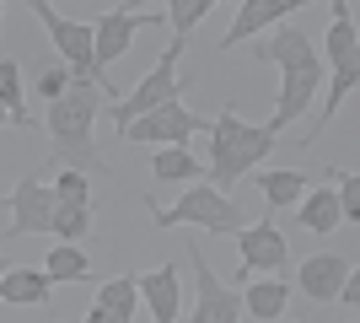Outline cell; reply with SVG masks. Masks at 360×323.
<instances>
[{
    "label": "cell",
    "mask_w": 360,
    "mask_h": 323,
    "mask_svg": "<svg viewBox=\"0 0 360 323\" xmlns=\"http://www.w3.org/2000/svg\"><path fill=\"white\" fill-rule=\"evenodd\" d=\"M349 270H355V264H349V259H339V253H312V259H301L296 286H301L307 296H312V302H333Z\"/></svg>",
    "instance_id": "obj_13"
},
{
    "label": "cell",
    "mask_w": 360,
    "mask_h": 323,
    "mask_svg": "<svg viewBox=\"0 0 360 323\" xmlns=\"http://www.w3.org/2000/svg\"><path fill=\"white\" fill-rule=\"evenodd\" d=\"M135 302H140V291H135V275L103 280V291H97V308H103V312H113L119 323H129V318H135Z\"/></svg>",
    "instance_id": "obj_22"
},
{
    "label": "cell",
    "mask_w": 360,
    "mask_h": 323,
    "mask_svg": "<svg viewBox=\"0 0 360 323\" xmlns=\"http://www.w3.org/2000/svg\"><path fill=\"white\" fill-rule=\"evenodd\" d=\"M199 129H205V119H194L183 103H167L156 113H146V119H135L129 129H119V135L140 140V146H188Z\"/></svg>",
    "instance_id": "obj_9"
},
{
    "label": "cell",
    "mask_w": 360,
    "mask_h": 323,
    "mask_svg": "<svg viewBox=\"0 0 360 323\" xmlns=\"http://www.w3.org/2000/svg\"><path fill=\"white\" fill-rule=\"evenodd\" d=\"M150 215H156L162 227H205V232H242V227H248V221H242V210L226 200V194H215L210 184H194L178 205H172V210H162V205H156Z\"/></svg>",
    "instance_id": "obj_5"
},
{
    "label": "cell",
    "mask_w": 360,
    "mask_h": 323,
    "mask_svg": "<svg viewBox=\"0 0 360 323\" xmlns=\"http://www.w3.org/2000/svg\"><path fill=\"white\" fill-rule=\"evenodd\" d=\"M188 264H194V275H199V308L188 323H237L242 318V296L226 286L221 275H210V259L199 253V243L188 248Z\"/></svg>",
    "instance_id": "obj_10"
},
{
    "label": "cell",
    "mask_w": 360,
    "mask_h": 323,
    "mask_svg": "<svg viewBox=\"0 0 360 323\" xmlns=\"http://www.w3.org/2000/svg\"><path fill=\"white\" fill-rule=\"evenodd\" d=\"M210 11H215V0H172V6H167V22H172V49L188 44V32H194Z\"/></svg>",
    "instance_id": "obj_23"
},
{
    "label": "cell",
    "mask_w": 360,
    "mask_h": 323,
    "mask_svg": "<svg viewBox=\"0 0 360 323\" xmlns=\"http://www.w3.org/2000/svg\"><path fill=\"white\" fill-rule=\"evenodd\" d=\"M65 87H70V70H44V76H38V92H44L49 103H54Z\"/></svg>",
    "instance_id": "obj_28"
},
{
    "label": "cell",
    "mask_w": 360,
    "mask_h": 323,
    "mask_svg": "<svg viewBox=\"0 0 360 323\" xmlns=\"http://www.w3.org/2000/svg\"><path fill=\"white\" fill-rule=\"evenodd\" d=\"M0 124H11V119H6V108H0Z\"/></svg>",
    "instance_id": "obj_31"
},
{
    "label": "cell",
    "mask_w": 360,
    "mask_h": 323,
    "mask_svg": "<svg viewBox=\"0 0 360 323\" xmlns=\"http://www.w3.org/2000/svg\"><path fill=\"white\" fill-rule=\"evenodd\" d=\"M0 108L16 129H32V113L22 108V65L16 60H0Z\"/></svg>",
    "instance_id": "obj_20"
},
{
    "label": "cell",
    "mask_w": 360,
    "mask_h": 323,
    "mask_svg": "<svg viewBox=\"0 0 360 323\" xmlns=\"http://www.w3.org/2000/svg\"><path fill=\"white\" fill-rule=\"evenodd\" d=\"M32 16L49 27L54 49L65 54V70H70V81H86V87H97V92H108V81L97 76V60H91V27H86V22H70V16H60L49 0H32Z\"/></svg>",
    "instance_id": "obj_4"
},
{
    "label": "cell",
    "mask_w": 360,
    "mask_h": 323,
    "mask_svg": "<svg viewBox=\"0 0 360 323\" xmlns=\"http://www.w3.org/2000/svg\"><path fill=\"white\" fill-rule=\"evenodd\" d=\"M333 22H355V6H349V0H333Z\"/></svg>",
    "instance_id": "obj_29"
},
{
    "label": "cell",
    "mask_w": 360,
    "mask_h": 323,
    "mask_svg": "<svg viewBox=\"0 0 360 323\" xmlns=\"http://www.w3.org/2000/svg\"><path fill=\"white\" fill-rule=\"evenodd\" d=\"M258 194L269 205H296L301 194H307V172L285 167V172H258Z\"/></svg>",
    "instance_id": "obj_21"
},
{
    "label": "cell",
    "mask_w": 360,
    "mask_h": 323,
    "mask_svg": "<svg viewBox=\"0 0 360 323\" xmlns=\"http://www.w3.org/2000/svg\"><path fill=\"white\" fill-rule=\"evenodd\" d=\"M49 291H54V280L44 270H6L0 280V302H11V308H44Z\"/></svg>",
    "instance_id": "obj_15"
},
{
    "label": "cell",
    "mask_w": 360,
    "mask_h": 323,
    "mask_svg": "<svg viewBox=\"0 0 360 323\" xmlns=\"http://www.w3.org/2000/svg\"><path fill=\"white\" fill-rule=\"evenodd\" d=\"M296 221L307 232H339V194H333V189H307Z\"/></svg>",
    "instance_id": "obj_18"
},
{
    "label": "cell",
    "mask_w": 360,
    "mask_h": 323,
    "mask_svg": "<svg viewBox=\"0 0 360 323\" xmlns=\"http://www.w3.org/2000/svg\"><path fill=\"white\" fill-rule=\"evenodd\" d=\"M264 65H280V108H274V119L264 124V129H285L296 113H307L312 108V92L317 81H323V60H317V49L307 44V32L296 27V22H285V27L274 32L264 49H253Z\"/></svg>",
    "instance_id": "obj_1"
},
{
    "label": "cell",
    "mask_w": 360,
    "mask_h": 323,
    "mask_svg": "<svg viewBox=\"0 0 360 323\" xmlns=\"http://www.w3.org/2000/svg\"><path fill=\"white\" fill-rule=\"evenodd\" d=\"M150 172L162 178V184H199L205 178V162L194 151H183V146H162V151L150 156Z\"/></svg>",
    "instance_id": "obj_17"
},
{
    "label": "cell",
    "mask_w": 360,
    "mask_h": 323,
    "mask_svg": "<svg viewBox=\"0 0 360 323\" xmlns=\"http://www.w3.org/2000/svg\"><path fill=\"white\" fill-rule=\"evenodd\" d=\"M103 113V92L86 87V81H70L54 103H49V140H54V156L75 172H108V162L97 156V135L91 124Z\"/></svg>",
    "instance_id": "obj_2"
},
{
    "label": "cell",
    "mask_w": 360,
    "mask_h": 323,
    "mask_svg": "<svg viewBox=\"0 0 360 323\" xmlns=\"http://www.w3.org/2000/svg\"><path fill=\"white\" fill-rule=\"evenodd\" d=\"M0 11H6V6H0Z\"/></svg>",
    "instance_id": "obj_32"
},
{
    "label": "cell",
    "mask_w": 360,
    "mask_h": 323,
    "mask_svg": "<svg viewBox=\"0 0 360 323\" xmlns=\"http://www.w3.org/2000/svg\"><path fill=\"white\" fill-rule=\"evenodd\" d=\"M328 60H333V70H355V65H360L355 22H333V27H328Z\"/></svg>",
    "instance_id": "obj_25"
},
{
    "label": "cell",
    "mask_w": 360,
    "mask_h": 323,
    "mask_svg": "<svg viewBox=\"0 0 360 323\" xmlns=\"http://www.w3.org/2000/svg\"><path fill=\"white\" fill-rule=\"evenodd\" d=\"M285 302H290V286H285V280H253L248 296H242V308H253L258 323H274L280 312H285Z\"/></svg>",
    "instance_id": "obj_19"
},
{
    "label": "cell",
    "mask_w": 360,
    "mask_h": 323,
    "mask_svg": "<svg viewBox=\"0 0 360 323\" xmlns=\"http://www.w3.org/2000/svg\"><path fill=\"white\" fill-rule=\"evenodd\" d=\"M135 291L146 296V308L156 323H178V270L162 264V270H150V275H135Z\"/></svg>",
    "instance_id": "obj_14"
},
{
    "label": "cell",
    "mask_w": 360,
    "mask_h": 323,
    "mask_svg": "<svg viewBox=\"0 0 360 323\" xmlns=\"http://www.w3.org/2000/svg\"><path fill=\"white\" fill-rule=\"evenodd\" d=\"M237 248H242V275L248 280L253 270H285V237L274 221H258V227H242L237 232Z\"/></svg>",
    "instance_id": "obj_11"
},
{
    "label": "cell",
    "mask_w": 360,
    "mask_h": 323,
    "mask_svg": "<svg viewBox=\"0 0 360 323\" xmlns=\"http://www.w3.org/2000/svg\"><path fill=\"white\" fill-rule=\"evenodd\" d=\"M140 27H167V11H108L103 22H91V60H97L103 81H108V65L124 60V49L135 44Z\"/></svg>",
    "instance_id": "obj_7"
},
{
    "label": "cell",
    "mask_w": 360,
    "mask_h": 323,
    "mask_svg": "<svg viewBox=\"0 0 360 323\" xmlns=\"http://www.w3.org/2000/svg\"><path fill=\"white\" fill-rule=\"evenodd\" d=\"M178 54H183V49H167L162 60L150 65V76L140 81L135 92L124 97L119 108H108V113H113V124H119V129H129V124H135V119H146V113H156V108H167V103H178V97H183Z\"/></svg>",
    "instance_id": "obj_6"
},
{
    "label": "cell",
    "mask_w": 360,
    "mask_h": 323,
    "mask_svg": "<svg viewBox=\"0 0 360 323\" xmlns=\"http://www.w3.org/2000/svg\"><path fill=\"white\" fill-rule=\"evenodd\" d=\"M274 146H280L274 129H264V124H242L237 108H221L215 124H210V189H215V194L237 189V178H242V172H253Z\"/></svg>",
    "instance_id": "obj_3"
},
{
    "label": "cell",
    "mask_w": 360,
    "mask_h": 323,
    "mask_svg": "<svg viewBox=\"0 0 360 323\" xmlns=\"http://www.w3.org/2000/svg\"><path fill=\"white\" fill-rule=\"evenodd\" d=\"M86 253L75 243H60V248H49V259H44V275L49 280H86Z\"/></svg>",
    "instance_id": "obj_24"
},
{
    "label": "cell",
    "mask_w": 360,
    "mask_h": 323,
    "mask_svg": "<svg viewBox=\"0 0 360 323\" xmlns=\"http://www.w3.org/2000/svg\"><path fill=\"white\" fill-rule=\"evenodd\" d=\"M86 323H119V318H113V312H103V308H91V312H86Z\"/></svg>",
    "instance_id": "obj_30"
},
{
    "label": "cell",
    "mask_w": 360,
    "mask_h": 323,
    "mask_svg": "<svg viewBox=\"0 0 360 323\" xmlns=\"http://www.w3.org/2000/svg\"><path fill=\"white\" fill-rule=\"evenodd\" d=\"M49 232L81 248V237H91V194H81V200H60V194H54V221H49Z\"/></svg>",
    "instance_id": "obj_16"
},
{
    "label": "cell",
    "mask_w": 360,
    "mask_h": 323,
    "mask_svg": "<svg viewBox=\"0 0 360 323\" xmlns=\"http://www.w3.org/2000/svg\"><path fill=\"white\" fill-rule=\"evenodd\" d=\"M54 194H60V200H81V194H91L86 189V172H75V167H60V178H54Z\"/></svg>",
    "instance_id": "obj_27"
},
{
    "label": "cell",
    "mask_w": 360,
    "mask_h": 323,
    "mask_svg": "<svg viewBox=\"0 0 360 323\" xmlns=\"http://www.w3.org/2000/svg\"><path fill=\"white\" fill-rule=\"evenodd\" d=\"M0 205H11V227H6V237H32V232H49V221H54V189H49L38 172H27Z\"/></svg>",
    "instance_id": "obj_8"
},
{
    "label": "cell",
    "mask_w": 360,
    "mask_h": 323,
    "mask_svg": "<svg viewBox=\"0 0 360 323\" xmlns=\"http://www.w3.org/2000/svg\"><path fill=\"white\" fill-rule=\"evenodd\" d=\"M296 6H301V0H242V6H237V22H231V27H226V38H221V54H226V49H237V44H248L258 27L296 16Z\"/></svg>",
    "instance_id": "obj_12"
},
{
    "label": "cell",
    "mask_w": 360,
    "mask_h": 323,
    "mask_svg": "<svg viewBox=\"0 0 360 323\" xmlns=\"http://www.w3.org/2000/svg\"><path fill=\"white\" fill-rule=\"evenodd\" d=\"M333 194H339V215L355 221V215H360V178H355V172H339V189H333Z\"/></svg>",
    "instance_id": "obj_26"
}]
</instances>
